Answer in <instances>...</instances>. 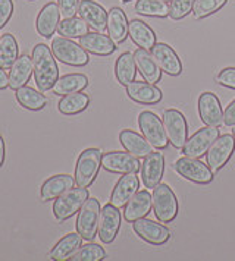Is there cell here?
<instances>
[{"instance_id": "obj_9", "label": "cell", "mask_w": 235, "mask_h": 261, "mask_svg": "<svg viewBox=\"0 0 235 261\" xmlns=\"http://www.w3.org/2000/svg\"><path fill=\"white\" fill-rule=\"evenodd\" d=\"M162 120L169 143L175 148H182L188 140V125L185 116L176 109H166Z\"/></svg>"}, {"instance_id": "obj_35", "label": "cell", "mask_w": 235, "mask_h": 261, "mask_svg": "<svg viewBox=\"0 0 235 261\" xmlns=\"http://www.w3.org/2000/svg\"><path fill=\"white\" fill-rule=\"evenodd\" d=\"M18 55H19V47L16 38L9 33L0 37V66L3 69H11L15 60L19 58Z\"/></svg>"}, {"instance_id": "obj_19", "label": "cell", "mask_w": 235, "mask_h": 261, "mask_svg": "<svg viewBox=\"0 0 235 261\" xmlns=\"http://www.w3.org/2000/svg\"><path fill=\"white\" fill-rule=\"evenodd\" d=\"M80 18H82L90 28L102 33L107 30V12L102 5H99L94 0H80L78 8Z\"/></svg>"}, {"instance_id": "obj_38", "label": "cell", "mask_w": 235, "mask_h": 261, "mask_svg": "<svg viewBox=\"0 0 235 261\" xmlns=\"http://www.w3.org/2000/svg\"><path fill=\"white\" fill-rule=\"evenodd\" d=\"M228 0H196L193 6V16L196 19H204L221 11Z\"/></svg>"}, {"instance_id": "obj_41", "label": "cell", "mask_w": 235, "mask_h": 261, "mask_svg": "<svg viewBox=\"0 0 235 261\" xmlns=\"http://www.w3.org/2000/svg\"><path fill=\"white\" fill-rule=\"evenodd\" d=\"M59 11L63 19L66 18H74L75 13H78L80 8V0H58Z\"/></svg>"}, {"instance_id": "obj_49", "label": "cell", "mask_w": 235, "mask_h": 261, "mask_svg": "<svg viewBox=\"0 0 235 261\" xmlns=\"http://www.w3.org/2000/svg\"><path fill=\"white\" fill-rule=\"evenodd\" d=\"M124 3H128V2H131V0H122Z\"/></svg>"}, {"instance_id": "obj_48", "label": "cell", "mask_w": 235, "mask_h": 261, "mask_svg": "<svg viewBox=\"0 0 235 261\" xmlns=\"http://www.w3.org/2000/svg\"><path fill=\"white\" fill-rule=\"evenodd\" d=\"M162 2H166V3H171L172 0H162Z\"/></svg>"}, {"instance_id": "obj_22", "label": "cell", "mask_w": 235, "mask_h": 261, "mask_svg": "<svg viewBox=\"0 0 235 261\" xmlns=\"http://www.w3.org/2000/svg\"><path fill=\"white\" fill-rule=\"evenodd\" d=\"M80 46L85 51L96 56H109L116 50V44L113 43V40L102 33H87L80 38Z\"/></svg>"}, {"instance_id": "obj_31", "label": "cell", "mask_w": 235, "mask_h": 261, "mask_svg": "<svg viewBox=\"0 0 235 261\" xmlns=\"http://www.w3.org/2000/svg\"><path fill=\"white\" fill-rule=\"evenodd\" d=\"M137 63H135V58L134 53L131 51H125L118 58L116 63H115V76H116L118 83L121 85H129L134 83L135 75H137Z\"/></svg>"}, {"instance_id": "obj_18", "label": "cell", "mask_w": 235, "mask_h": 261, "mask_svg": "<svg viewBox=\"0 0 235 261\" xmlns=\"http://www.w3.org/2000/svg\"><path fill=\"white\" fill-rule=\"evenodd\" d=\"M140 188V180L138 176L135 173H125L124 176H121V179L116 182L115 188L112 191L110 195V204L115 205L118 208L125 207L127 202L138 192Z\"/></svg>"}, {"instance_id": "obj_10", "label": "cell", "mask_w": 235, "mask_h": 261, "mask_svg": "<svg viewBox=\"0 0 235 261\" xmlns=\"http://www.w3.org/2000/svg\"><path fill=\"white\" fill-rule=\"evenodd\" d=\"M235 153L234 135H219L207 151V165L213 173L219 172Z\"/></svg>"}, {"instance_id": "obj_50", "label": "cell", "mask_w": 235, "mask_h": 261, "mask_svg": "<svg viewBox=\"0 0 235 261\" xmlns=\"http://www.w3.org/2000/svg\"><path fill=\"white\" fill-rule=\"evenodd\" d=\"M30 2H33V0H30Z\"/></svg>"}, {"instance_id": "obj_42", "label": "cell", "mask_w": 235, "mask_h": 261, "mask_svg": "<svg viewBox=\"0 0 235 261\" xmlns=\"http://www.w3.org/2000/svg\"><path fill=\"white\" fill-rule=\"evenodd\" d=\"M216 81L223 87L235 90V68H225V69H222L219 72V75L216 76Z\"/></svg>"}, {"instance_id": "obj_16", "label": "cell", "mask_w": 235, "mask_h": 261, "mask_svg": "<svg viewBox=\"0 0 235 261\" xmlns=\"http://www.w3.org/2000/svg\"><path fill=\"white\" fill-rule=\"evenodd\" d=\"M141 180L146 188H154L162 182L165 175V157L162 153L153 151L143 159L141 163Z\"/></svg>"}, {"instance_id": "obj_45", "label": "cell", "mask_w": 235, "mask_h": 261, "mask_svg": "<svg viewBox=\"0 0 235 261\" xmlns=\"http://www.w3.org/2000/svg\"><path fill=\"white\" fill-rule=\"evenodd\" d=\"M9 87V75H6L5 69L0 66V90H5Z\"/></svg>"}, {"instance_id": "obj_47", "label": "cell", "mask_w": 235, "mask_h": 261, "mask_svg": "<svg viewBox=\"0 0 235 261\" xmlns=\"http://www.w3.org/2000/svg\"><path fill=\"white\" fill-rule=\"evenodd\" d=\"M232 135H234V138H235V125L232 126Z\"/></svg>"}, {"instance_id": "obj_24", "label": "cell", "mask_w": 235, "mask_h": 261, "mask_svg": "<svg viewBox=\"0 0 235 261\" xmlns=\"http://www.w3.org/2000/svg\"><path fill=\"white\" fill-rule=\"evenodd\" d=\"M119 141L122 144V147L125 148V151H128L132 155L144 159L146 155L153 153V145L143 135L137 134L135 130L124 129L119 134Z\"/></svg>"}, {"instance_id": "obj_27", "label": "cell", "mask_w": 235, "mask_h": 261, "mask_svg": "<svg viewBox=\"0 0 235 261\" xmlns=\"http://www.w3.org/2000/svg\"><path fill=\"white\" fill-rule=\"evenodd\" d=\"M33 59L27 55L19 56L9 69V88L18 90L30 81L33 75Z\"/></svg>"}, {"instance_id": "obj_33", "label": "cell", "mask_w": 235, "mask_h": 261, "mask_svg": "<svg viewBox=\"0 0 235 261\" xmlns=\"http://www.w3.org/2000/svg\"><path fill=\"white\" fill-rule=\"evenodd\" d=\"M88 106H90V97L84 94L82 91H78V93L63 95V98L59 101L58 109L62 115L72 116L82 113Z\"/></svg>"}, {"instance_id": "obj_6", "label": "cell", "mask_w": 235, "mask_h": 261, "mask_svg": "<svg viewBox=\"0 0 235 261\" xmlns=\"http://www.w3.org/2000/svg\"><path fill=\"white\" fill-rule=\"evenodd\" d=\"M138 126H140L143 137L152 144L154 148L163 150L168 147L169 140L165 130L163 120H160L156 113H153L150 110L141 112L138 116Z\"/></svg>"}, {"instance_id": "obj_39", "label": "cell", "mask_w": 235, "mask_h": 261, "mask_svg": "<svg viewBox=\"0 0 235 261\" xmlns=\"http://www.w3.org/2000/svg\"><path fill=\"white\" fill-rule=\"evenodd\" d=\"M107 254L103 249V247L97 245V244H87L82 245L80 249L70 257V261H102L106 260Z\"/></svg>"}, {"instance_id": "obj_30", "label": "cell", "mask_w": 235, "mask_h": 261, "mask_svg": "<svg viewBox=\"0 0 235 261\" xmlns=\"http://www.w3.org/2000/svg\"><path fill=\"white\" fill-rule=\"evenodd\" d=\"M82 244V237L77 233H68L59 241L58 244L52 248L49 258L53 261L69 260L70 257L80 249Z\"/></svg>"}, {"instance_id": "obj_36", "label": "cell", "mask_w": 235, "mask_h": 261, "mask_svg": "<svg viewBox=\"0 0 235 261\" xmlns=\"http://www.w3.org/2000/svg\"><path fill=\"white\" fill-rule=\"evenodd\" d=\"M90 30V25L87 24L82 18H66L62 22H59L58 33L59 36L66 38H81Z\"/></svg>"}, {"instance_id": "obj_12", "label": "cell", "mask_w": 235, "mask_h": 261, "mask_svg": "<svg viewBox=\"0 0 235 261\" xmlns=\"http://www.w3.org/2000/svg\"><path fill=\"white\" fill-rule=\"evenodd\" d=\"M102 167L110 173H137L141 169L138 157L131 153H121V151H110L102 155Z\"/></svg>"}, {"instance_id": "obj_29", "label": "cell", "mask_w": 235, "mask_h": 261, "mask_svg": "<svg viewBox=\"0 0 235 261\" xmlns=\"http://www.w3.org/2000/svg\"><path fill=\"white\" fill-rule=\"evenodd\" d=\"M128 36L131 40L144 50H152V47L157 43V36L152 28L140 19H132L128 27Z\"/></svg>"}, {"instance_id": "obj_21", "label": "cell", "mask_w": 235, "mask_h": 261, "mask_svg": "<svg viewBox=\"0 0 235 261\" xmlns=\"http://www.w3.org/2000/svg\"><path fill=\"white\" fill-rule=\"evenodd\" d=\"M127 95L132 101L140 105H156L162 100V91L156 87V84L134 81L127 85Z\"/></svg>"}, {"instance_id": "obj_1", "label": "cell", "mask_w": 235, "mask_h": 261, "mask_svg": "<svg viewBox=\"0 0 235 261\" xmlns=\"http://www.w3.org/2000/svg\"><path fill=\"white\" fill-rule=\"evenodd\" d=\"M33 59V72L37 88L41 93H46L53 88V85L59 80V68L56 58L52 53V48L47 47L44 43L35 44L31 53Z\"/></svg>"}, {"instance_id": "obj_34", "label": "cell", "mask_w": 235, "mask_h": 261, "mask_svg": "<svg viewBox=\"0 0 235 261\" xmlns=\"http://www.w3.org/2000/svg\"><path fill=\"white\" fill-rule=\"evenodd\" d=\"M16 100H18V103L21 105L25 109H28V110H41V109H44L47 106V97L41 91H37L34 88H31V87H27V85H24L21 88H18L16 90Z\"/></svg>"}, {"instance_id": "obj_23", "label": "cell", "mask_w": 235, "mask_h": 261, "mask_svg": "<svg viewBox=\"0 0 235 261\" xmlns=\"http://www.w3.org/2000/svg\"><path fill=\"white\" fill-rule=\"evenodd\" d=\"M153 200L152 194L149 191H138L125 205L124 212V219L132 223L138 219L146 217L147 214L152 212Z\"/></svg>"}, {"instance_id": "obj_4", "label": "cell", "mask_w": 235, "mask_h": 261, "mask_svg": "<svg viewBox=\"0 0 235 261\" xmlns=\"http://www.w3.org/2000/svg\"><path fill=\"white\" fill-rule=\"evenodd\" d=\"M88 200V190L87 188H70L63 192L53 202V216L58 222H65L70 219L75 213H78L84 205V202Z\"/></svg>"}, {"instance_id": "obj_20", "label": "cell", "mask_w": 235, "mask_h": 261, "mask_svg": "<svg viewBox=\"0 0 235 261\" xmlns=\"http://www.w3.org/2000/svg\"><path fill=\"white\" fill-rule=\"evenodd\" d=\"M60 11H59L58 3L50 2L43 6L40 11L37 19H35V28L37 33L44 38H50L58 31L59 22H60Z\"/></svg>"}, {"instance_id": "obj_17", "label": "cell", "mask_w": 235, "mask_h": 261, "mask_svg": "<svg viewBox=\"0 0 235 261\" xmlns=\"http://www.w3.org/2000/svg\"><path fill=\"white\" fill-rule=\"evenodd\" d=\"M199 115L206 126H222L223 110L221 101L213 93H203L199 97Z\"/></svg>"}, {"instance_id": "obj_26", "label": "cell", "mask_w": 235, "mask_h": 261, "mask_svg": "<svg viewBox=\"0 0 235 261\" xmlns=\"http://www.w3.org/2000/svg\"><path fill=\"white\" fill-rule=\"evenodd\" d=\"M134 58H135V63H137V69L140 71L144 81L150 84H157L160 81L162 69L159 68L156 60L153 59L152 55L147 53V50H144V48L135 50Z\"/></svg>"}, {"instance_id": "obj_15", "label": "cell", "mask_w": 235, "mask_h": 261, "mask_svg": "<svg viewBox=\"0 0 235 261\" xmlns=\"http://www.w3.org/2000/svg\"><path fill=\"white\" fill-rule=\"evenodd\" d=\"M150 55L159 68L169 76H179L182 73V63L176 51L166 43H156L150 50Z\"/></svg>"}, {"instance_id": "obj_46", "label": "cell", "mask_w": 235, "mask_h": 261, "mask_svg": "<svg viewBox=\"0 0 235 261\" xmlns=\"http://www.w3.org/2000/svg\"><path fill=\"white\" fill-rule=\"evenodd\" d=\"M5 163V141H3V137L0 135V167L3 166Z\"/></svg>"}, {"instance_id": "obj_7", "label": "cell", "mask_w": 235, "mask_h": 261, "mask_svg": "<svg viewBox=\"0 0 235 261\" xmlns=\"http://www.w3.org/2000/svg\"><path fill=\"white\" fill-rule=\"evenodd\" d=\"M174 170L179 176L199 185H207L213 182V172L209 165L200 162L199 159L194 157L185 155L178 159L174 163Z\"/></svg>"}, {"instance_id": "obj_40", "label": "cell", "mask_w": 235, "mask_h": 261, "mask_svg": "<svg viewBox=\"0 0 235 261\" xmlns=\"http://www.w3.org/2000/svg\"><path fill=\"white\" fill-rule=\"evenodd\" d=\"M196 0H172L171 6H169V16L174 21H179L188 16L193 12V6H194Z\"/></svg>"}, {"instance_id": "obj_3", "label": "cell", "mask_w": 235, "mask_h": 261, "mask_svg": "<svg viewBox=\"0 0 235 261\" xmlns=\"http://www.w3.org/2000/svg\"><path fill=\"white\" fill-rule=\"evenodd\" d=\"M102 151L99 148L84 150L75 165V184L77 187L88 188L93 185L102 167Z\"/></svg>"}, {"instance_id": "obj_2", "label": "cell", "mask_w": 235, "mask_h": 261, "mask_svg": "<svg viewBox=\"0 0 235 261\" xmlns=\"http://www.w3.org/2000/svg\"><path fill=\"white\" fill-rule=\"evenodd\" d=\"M153 210L160 223H171L179 213V202L175 192L166 184H159L153 188Z\"/></svg>"}, {"instance_id": "obj_32", "label": "cell", "mask_w": 235, "mask_h": 261, "mask_svg": "<svg viewBox=\"0 0 235 261\" xmlns=\"http://www.w3.org/2000/svg\"><path fill=\"white\" fill-rule=\"evenodd\" d=\"M88 85V78L82 73H69L65 76H60L56 84L53 85L52 91L56 95H66L72 93H78L85 90Z\"/></svg>"}, {"instance_id": "obj_5", "label": "cell", "mask_w": 235, "mask_h": 261, "mask_svg": "<svg viewBox=\"0 0 235 261\" xmlns=\"http://www.w3.org/2000/svg\"><path fill=\"white\" fill-rule=\"evenodd\" d=\"M50 48L55 58L65 65L81 68L90 62L88 51H85L80 44L70 41V38H66V37L60 36L53 38Z\"/></svg>"}, {"instance_id": "obj_25", "label": "cell", "mask_w": 235, "mask_h": 261, "mask_svg": "<svg viewBox=\"0 0 235 261\" xmlns=\"http://www.w3.org/2000/svg\"><path fill=\"white\" fill-rule=\"evenodd\" d=\"M129 22L121 8H112L107 12V33L115 44H122L128 37Z\"/></svg>"}, {"instance_id": "obj_13", "label": "cell", "mask_w": 235, "mask_h": 261, "mask_svg": "<svg viewBox=\"0 0 235 261\" xmlns=\"http://www.w3.org/2000/svg\"><path fill=\"white\" fill-rule=\"evenodd\" d=\"M132 229L137 237L150 245H163L171 239V232L166 226L156 223L146 217L132 222Z\"/></svg>"}, {"instance_id": "obj_28", "label": "cell", "mask_w": 235, "mask_h": 261, "mask_svg": "<svg viewBox=\"0 0 235 261\" xmlns=\"http://www.w3.org/2000/svg\"><path fill=\"white\" fill-rule=\"evenodd\" d=\"M75 179L69 175H55L52 178H49L41 185L40 195L43 201H50V200H56L60 197L63 192H66L74 187Z\"/></svg>"}, {"instance_id": "obj_14", "label": "cell", "mask_w": 235, "mask_h": 261, "mask_svg": "<svg viewBox=\"0 0 235 261\" xmlns=\"http://www.w3.org/2000/svg\"><path fill=\"white\" fill-rule=\"evenodd\" d=\"M121 229V213L119 208L112 205L110 202L106 204L100 212L97 235L103 244H112L116 239Z\"/></svg>"}, {"instance_id": "obj_43", "label": "cell", "mask_w": 235, "mask_h": 261, "mask_svg": "<svg viewBox=\"0 0 235 261\" xmlns=\"http://www.w3.org/2000/svg\"><path fill=\"white\" fill-rule=\"evenodd\" d=\"M13 13V2L12 0H0V30L9 22Z\"/></svg>"}, {"instance_id": "obj_11", "label": "cell", "mask_w": 235, "mask_h": 261, "mask_svg": "<svg viewBox=\"0 0 235 261\" xmlns=\"http://www.w3.org/2000/svg\"><path fill=\"white\" fill-rule=\"evenodd\" d=\"M219 137V129L218 126H206L201 128L196 134L191 135V138H188L185 145L182 147V153L187 157H194L199 159L201 155L207 154L212 144L216 141V138Z\"/></svg>"}, {"instance_id": "obj_8", "label": "cell", "mask_w": 235, "mask_h": 261, "mask_svg": "<svg viewBox=\"0 0 235 261\" xmlns=\"http://www.w3.org/2000/svg\"><path fill=\"white\" fill-rule=\"evenodd\" d=\"M100 204L96 198H88L84 202L77 217V232L85 241H93L97 235L99 219H100Z\"/></svg>"}, {"instance_id": "obj_44", "label": "cell", "mask_w": 235, "mask_h": 261, "mask_svg": "<svg viewBox=\"0 0 235 261\" xmlns=\"http://www.w3.org/2000/svg\"><path fill=\"white\" fill-rule=\"evenodd\" d=\"M223 125L234 126L235 125V100L223 110Z\"/></svg>"}, {"instance_id": "obj_37", "label": "cell", "mask_w": 235, "mask_h": 261, "mask_svg": "<svg viewBox=\"0 0 235 261\" xmlns=\"http://www.w3.org/2000/svg\"><path fill=\"white\" fill-rule=\"evenodd\" d=\"M135 12L150 18H166L169 16V6L162 0H137Z\"/></svg>"}]
</instances>
